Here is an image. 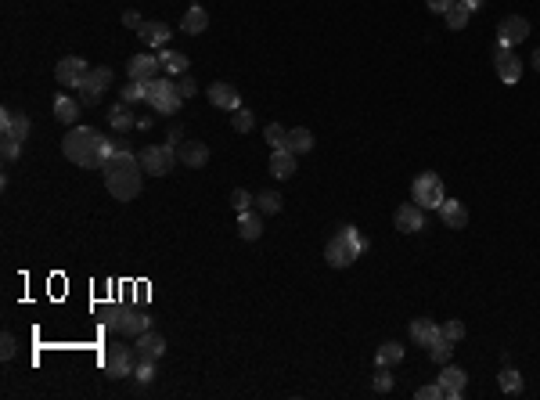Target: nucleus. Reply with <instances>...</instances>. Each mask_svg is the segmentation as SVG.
Instances as JSON below:
<instances>
[{
	"instance_id": "nucleus-20",
	"label": "nucleus",
	"mask_w": 540,
	"mask_h": 400,
	"mask_svg": "<svg viewBox=\"0 0 540 400\" xmlns=\"http://www.w3.org/2000/svg\"><path fill=\"white\" fill-rule=\"evenodd\" d=\"M440 217H443V224H447V227L461 231V227L468 224V209H465V202H458V199H443Z\"/></svg>"
},
{
	"instance_id": "nucleus-26",
	"label": "nucleus",
	"mask_w": 540,
	"mask_h": 400,
	"mask_svg": "<svg viewBox=\"0 0 540 400\" xmlns=\"http://www.w3.org/2000/svg\"><path fill=\"white\" fill-rule=\"evenodd\" d=\"M285 148L292 152V155H306L310 148H314V134H310L306 126H296V130H288V137H285Z\"/></svg>"
},
{
	"instance_id": "nucleus-21",
	"label": "nucleus",
	"mask_w": 540,
	"mask_h": 400,
	"mask_svg": "<svg viewBox=\"0 0 540 400\" xmlns=\"http://www.w3.org/2000/svg\"><path fill=\"white\" fill-rule=\"evenodd\" d=\"M292 174H296V155L288 148H274V155H270V177L288 180Z\"/></svg>"
},
{
	"instance_id": "nucleus-1",
	"label": "nucleus",
	"mask_w": 540,
	"mask_h": 400,
	"mask_svg": "<svg viewBox=\"0 0 540 400\" xmlns=\"http://www.w3.org/2000/svg\"><path fill=\"white\" fill-rule=\"evenodd\" d=\"M61 152H65L69 162L83 166V170H105L109 159L116 155V144L101 130H94V126H72L65 141H61Z\"/></svg>"
},
{
	"instance_id": "nucleus-7",
	"label": "nucleus",
	"mask_w": 540,
	"mask_h": 400,
	"mask_svg": "<svg viewBox=\"0 0 540 400\" xmlns=\"http://www.w3.org/2000/svg\"><path fill=\"white\" fill-rule=\"evenodd\" d=\"M112 83V69L109 66H97V69H90L87 76L79 79V101L83 105H97L101 101V94H105V87Z\"/></svg>"
},
{
	"instance_id": "nucleus-5",
	"label": "nucleus",
	"mask_w": 540,
	"mask_h": 400,
	"mask_svg": "<svg viewBox=\"0 0 540 400\" xmlns=\"http://www.w3.org/2000/svg\"><path fill=\"white\" fill-rule=\"evenodd\" d=\"M443 180L436 174H418L411 184V202H418L422 209H440L443 206Z\"/></svg>"
},
{
	"instance_id": "nucleus-50",
	"label": "nucleus",
	"mask_w": 540,
	"mask_h": 400,
	"mask_svg": "<svg viewBox=\"0 0 540 400\" xmlns=\"http://www.w3.org/2000/svg\"><path fill=\"white\" fill-rule=\"evenodd\" d=\"M533 69H537V72H540V47H537V51H533Z\"/></svg>"
},
{
	"instance_id": "nucleus-34",
	"label": "nucleus",
	"mask_w": 540,
	"mask_h": 400,
	"mask_svg": "<svg viewBox=\"0 0 540 400\" xmlns=\"http://www.w3.org/2000/svg\"><path fill=\"white\" fill-rule=\"evenodd\" d=\"M256 209H260V213H281V195L278 192H260L256 195Z\"/></svg>"
},
{
	"instance_id": "nucleus-25",
	"label": "nucleus",
	"mask_w": 540,
	"mask_h": 400,
	"mask_svg": "<svg viewBox=\"0 0 540 400\" xmlns=\"http://www.w3.org/2000/svg\"><path fill=\"white\" fill-rule=\"evenodd\" d=\"M238 235L245 242H256L263 235V220H260V209L253 213V209H245V213H238Z\"/></svg>"
},
{
	"instance_id": "nucleus-45",
	"label": "nucleus",
	"mask_w": 540,
	"mask_h": 400,
	"mask_svg": "<svg viewBox=\"0 0 540 400\" xmlns=\"http://www.w3.org/2000/svg\"><path fill=\"white\" fill-rule=\"evenodd\" d=\"M418 400H443V386L440 383H432V386H422L418 393H414Z\"/></svg>"
},
{
	"instance_id": "nucleus-24",
	"label": "nucleus",
	"mask_w": 540,
	"mask_h": 400,
	"mask_svg": "<svg viewBox=\"0 0 540 400\" xmlns=\"http://www.w3.org/2000/svg\"><path fill=\"white\" fill-rule=\"evenodd\" d=\"M180 29L191 33V36L205 33V29H209V11H205V8H188V11H184V18H180Z\"/></svg>"
},
{
	"instance_id": "nucleus-8",
	"label": "nucleus",
	"mask_w": 540,
	"mask_h": 400,
	"mask_svg": "<svg viewBox=\"0 0 540 400\" xmlns=\"http://www.w3.org/2000/svg\"><path fill=\"white\" fill-rule=\"evenodd\" d=\"M137 368V353L130 346H109L105 353V375L109 378H127Z\"/></svg>"
},
{
	"instance_id": "nucleus-17",
	"label": "nucleus",
	"mask_w": 540,
	"mask_h": 400,
	"mask_svg": "<svg viewBox=\"0 0 540 400\" xmlns=\"http://www.w3.org/2000/svg\"><path fill=\"white\" fill-rule=\"evenodd\" d=\"M159 58H152V54H134L130 61H127V72H130V79H144V83H148V79H155L159 76Z\"/></svg>"
},
{
	"instance_id": "nucleus-9",
	"label": "nucleus",
	"mask_w": 540,
	"mask_h": 400,
	"mask_svg": "<svg viewBox=\"0 0 540 400\" xmlns=\"http://www.w3.org/2000/svg\"><path fill=\"white\" fill-rule=\"evenodd\" d=\"M526 36H530V22H526V18H523V15H508L505 22L497 26V51L523 44Z\"/></svg>"
},
{
	"instance_id": "nucleus-23",
	"label": "nucleus",
	"mask_w": 540,
	"mask_h": 400,
	"mask_svg": "<svg viewBox=\"0 0 540 400\" xmlns=\"http://www.w3.org/2000/svg\"><path fill=\"white\" fill-rule=\"evenodd\" d=\"M79 105H83V101H76V98H69V94H58V98H54V119L65 123V126H72V123L79 119Z\"/></svg>"
},
{
	"instance_id": "nucleus-27",
	"label": "nucleus",
	"mask_w": 540,
	"mask_h": 400,
	"mask_svg": "<svg viewBox=\"0 0 540 400\" xmlns=\"http://www.w3.org/2000/svg\"><path fill=\"white\" fill-rule=\"evenodd\" d=\"M137 33H141V40H144L148 47H166V40H170L173 29H166V22H144Z\"/></svg>"
},
{
	"instance_id": "nucleus-11",
	"label": "nucleus",
	"mask_w": 540,
	"mask_h": 400,
	"mask_svg": "<svg viewBox=\"0 0 540 400\" xmlns=\"http://www.w3.org/2000/svg\"><path fill=\"white\" fill-rule=\"evenodd\" d=\"M0 137H11V141H22L29 137V116L15 112V109H4L0 112Z\"/></svg>"
},
{
	"instance_id": "nucleus-46",
	"label": "nucleus",
	"mask_w": 540,
	"mask_h": 400,
	"mask_svg": "<svg viewBox=\"0 0 540 400\" xmlns=\"http://www.w3.org/2000/svg\"><path fill=\"white\" fill-rule=\"evenodd\" d=\"M122 26H127V29H141L144 18H141L137 11H122Z\"/></svg>"
},
{
	"instance_id": "nucleus-32",
	"label": "nucleus",
	"mask_w": 540,
	"mask_h": 400,
	"mask_svg": "<svg viewBox=\"0 0 540 400\" xmlns=\"http://www.w3.org/2000/svg\"><path fill=\"white\" fill-rule=\"evenodd\" d=\"M119 101H127V105H134V101H148V83H144V79H130V87H122Z\"/></svg>"
},
{
	"instance_id": "nucleus-48",
	"label": "nucleus",
	"mask_w": 540,
	"mask_h": 400,
	"mask_svg": "<svg viewBox=\"0 0 540 400\" xmlns=\"http://www.w3.org/2000/svg\"><path fill=\"white\" fill-rule=\"evenodd\" d=\"M461 8H468V11H479V8H483V0H465Z\"/></svg>"
},
{
	"instance_id": "nucleus-18",
	"label": "nucleus",
	"mask_w": 540,
	"mask_h": 400,
	"mask_svg": "<svg viewBox=\"0 0 540 400\" xmlns=\"http://www.w3.org/2000/svg\"><path fill=\"white\" fill-rule=\"evenodd\" d=\"M497 76H501V83H518V76H523V61L515 58L511 47L497 51Z\"/></svg>"
},
{
	"instance_id": "nucleus-33",
	"label": "nucleus",
	"mask_w": 540,
	"mask_h": 400,
	"mask_svg": "<svg viewBox=\"0 0 540 400\" xmlns=\"http://www.w3.org/2000/svg\"><path fill=\"white\" fill-rule=\"evenodd\" d=\"M450 353H454V343H447L443 335H440V339H432V343H429V357H432L436 364H450Z\"/></svg>"
},
{
	"instance_id": "nucleus-6",
	"label": "nucleus",
	"mask_w": 540,
	"mask_h": 400,
	"mask_svg": "<svg viewBox=\"0 0 540 400\" xmlns=\"http://www.w3.org/2000/svg\"><path fill=\"white\" fill-rule=\"evenodd\" d=\"M173 162H177L173 144H152V148L141 152V166H144V174H152V177L173 174Z\"/></svg>"
},
{
	"instance_id": "nucleus-51",
	"label": "nucleus",
	"mask_w": 540,
	"mask_h": 400,
	"mask_svg": "<svg viewBox=\"0 0 540 400\" xmlns=\"http://www.w3.org/2000/svg\"><path fill=\"white\" fill-rule=\"evenodd\" d=\"M454 4H465V0H454Z\"/></svg>"
},
{
	"instance_id": "nucleus-15",
	"label": "nucleus",
	"mask_w": 540,
	"mask_h": 400,
	"mask_svg": "<svg viewBox=\"0 0 540 400\" xmlns=\"http://www.w3.org/2000/svg\"><path fill=\"white\" fill-rule=\"evenodd\" d=\"M209 101L216 105V109H223V112L241 109V94H238V87H231V83H223V79L209 87Z\"/></svg>"
},
{
	"instance_id": "nucleus-10",
	"label": "nucleus",
	"mask_w": 540,
	"mask_h": 400,
	"mask_svg": "<svg viewBox=\"0 0 540 400\" xmlns=\"http://www.w3.org/2000/svg\"><path fill=\"white\" fill-rule=\"evenodd\" d=\"M87 72H90V69H87V61L76 58V54L61 58L58 66H54V79L61 83V87H79V79L87 76Z\"/></svg>"
},
{
	"instance_id": "nucleus-13",
	"label": "nucleus",
	"mask_w": 540,
	"mask_h": 400,
	"mask_svg": "<svg viewBox=\"0 0 540 400\" xmlns=\"http://www.w3.org/2000/svg\"><path fill=\"white\" fill-rule=\"evenodd\" d=\"M465 383H468V375H465V368H458V364H443V371H440V386H443V400H458V397L465 393Z\"/></svg>"
},
{
	"instance_id": "nucleus-31",
	"label": "nucleus",
	"mask_w": 540,
	"mask_h": 400,
	"mask_svg": "<svg viewBox=\"0 0 540 400\" xmlns=\"http://www.w3.org/2000/svg\"><path fill=\"white\" fill-rule=\"evenodd\" d=\"M497 383H501V390H505L508 397H515V393H523V375H518L515 368H505L501 375H497Z\"/></svg>"
},
{
	"instance_id": "nucleus-38",
	"label": "nucleus",
	"mask_w": 540,
	"mask_h": 400,
	"mask_svg": "<svg viewBox=\"0 0 540 400\" xmlns=\"http://www.w3.org/2000/svg\"><path fill=\"white\" fill-rule=\"evenodd\" d=\"M253 123H256V116L248 112V109H235V116H231V126H235L238 134H248V130H253Z\"/></svg>"
},
{
	"instance_id": "nucleus-16",
	"label": "nucleus",
	"mask_w": 540,
	"mask_h": 400,
	"mask_svg": "<svg viewBox=\"0 0 540 400\" xmlns=\"http://www.w3.org/2000/svg\"><path fill=\"white\" fill-rule=\"evenodd\" d=\"M134 353H137V361H159V357L166 353V339L148 328L144 335H137V350Z\"/></svg>"
},
{
	"instance_id": "nucleus-29",
	"label": "nucleus",
	"mask_w": 540,
	"mask_h": 400,
	"mask_svg": "<svg viewBox=\"0 0 540 400\" xmlns=\"http://www.w3.org/2000/svg\"><path fill=\"white\" fill-rule=\"evenodd\" d=\"M411 339L418 343V346H429L432 339H440V325H432L429 318H418V321H411Z\"/></svg>"
},
{
	"instance_id": "nucleus-22",
	"label": "nucleus",
	"mask_w": 540,
	"mask_h": 400,
	"mask_svg": "<svg viewBox=\"0 0 540 400\" xmlns=\"http://www.w3.org/2000/svg\"><path fill=\"white\" fill-rule=\"evenodd\" d=\"M159 66H162V72H166V76H184V72H188V54H184V51H170V47H162Z\"/></svg>"
},
{
	"instance_id": "nucleus-30",
	"label": "nucleus",
	"mask_w": 540,
	"mask_h": 400,
	"mask_svg": "<svg viewBox=\"0 0 540 400\" xmlns=\"http://www.w3.org/2000/svg\"><path fill=\"white\" fill-rule=\"evenodd\" d=\"M375 361H379V364H386V368L400 364V361H404V346H400V343H382V346H379V353H375Z\"/></svg>"
},
{
	"instance_id": "nucleus-41",
	"label": "nucleus",
	"mask_w": 540,
	"mask_h": 400,
	"mask_svg": "<svg viewBox=\"0 0 540 400\" xmlns=\"http://www.w3.org/2000/svg\"><path fill=\"white\" fill-rule=\"evenodd\" d=\"M15 353H18V339H15L11 332H4V335H0V357H4V361H11Z\"/></svg>"
},
{
	"instance_id": "nucleus-3",
	"label": "nucleus",
	"mask_w": 540,
	"mask_h": 400,
	"mask_svg": "<svg viewBox=\"0 0 540 400\" xmlns=\"http://www.w3.org/2000/svg\"><path fill=\"white\" fill-rule=\"evenodd\" d=\"M364 249H367V242H364L360 231L353 227V224H342L339 235L324 245V260H328L331 267H353Z\"/></svg>"
},
{
	"instance_id": "nucleus-12",
	"label": "nucleus",
	"mask_w": 540,
	"mask_h": 400,
	"mask_svg": "<svg viewBox=\"0 0 540 400\" xmlns=\"http://www.w3.org/2000/svg\"><path fill=\"white\" fill-rule=\"evenodd\" d=\"M392 224H397V231H404V235H414V231L425 227V209L418 202H404L397 209V217H392Z\"/></svg>"
},
{
	"instance_id": "nucleus-4",
	"label": "nucleus",
	"mask_w": 540,
	"mask_h": 400,
	"mask_svg": "<svg viewBox=\"0 0 540 400\" xmlns=\"http://www.w3.org/2000/svg\"><path fill=\"white\" fill-rule=\"evenodd\" d=\"M148 105L159 116H173L184 105V98L177 94V83L170 76H155V79H148Z\"/></svg>"
},
{
	"instance_id": "nucleus-42",
	"label": "nucleus",
	"mask_w": 540,
	"mask_h": 400,
	"mask_svg": "<svg viewBox=\"0 0 540 400\" xmlns=\"http://www.w3.org/2000/svg\"><path fill=\"white\" fill-rule=\"evenodd\" d=\"M18 144H22V141L0 137V155H4V162H15V159H18Z\"/></svg>"
},
{
	"instance_id": "nucleus-47",
	"label": "nucleus",
	"mask_w": 540,
	"mask_h": 400,
	"mask_svg": "<svg viewBox=\"0 0 540 400\" xmlns=\"http://www.w3.org/2000/svg\"><path fill=\"white\" fill-rule=\"evenodd\" d=\"M454 8V0H429V11H436V15H447Z\"/></svg>"
},
{
	"instance_id": "nucleus-35",
	"label": "nucleus",
	"mask_w": 540,
	"mask_h": 400,
	"mask_svg": "<svg viewBox=\"0 0 540 400\" xmlns=\"http://www.w3.org/2000/svg\"><path fill=\"white\" fill-rule=\"evenodd\" d=\"M440 335H443L447 343H461V339H465V325H461L458 318H450V321L440 325Z\"/></svg>"
},
{
	"instance_id": "nucleus-43",
	"label": "nucleus",
	"mask_w": 540,
	"mask_h": 400,
	"mask_svg": "<svg viewBox=\"0 0 540 400\" xmlns=\"http://www.w3.org/2000/svg\"><path fill=\"white\" fill-rule=\"evenodd\" d=\"M375 390H379V393H389V390H392V375H389L386 364H379V371H375Z\"/></svg>"
},
{
	"instance_id": "nucleus-49",
	"label": "nucleus",
	"mask_w": 540,
	"mask_h": 400,
	"mask_svg": "<svg viewBox=\"0 0 540 400\" xmlns=\"http://www.w3.org/2000/svg\"><path fill=\"white\" fill-rule=\"evenodd\" d=\"M180 137H184V130H180V126H173V130H170V141H173V144H180Z\"/></svg>"
},
{
	"instance_id": "nucleus-19",
	"label": "nucleus",
	"mask_w": 540,
	"mask_h": 400,
	"mask_svg": "<svg viewBox=\"0 0 540 400\" xmlns=\"http://www.w3.org/2000/svg\"><path fill=\"white\" fill-rule=\"evenodd\" d=\"M152 328V318L144 310H122V321H119V332L130 335V339H137V335H144Z\"/></svg>"
},
{
	"instance_id": "nucleus-14",
	"label": "nucleus",
	"mask_w": 540,
	"mask_h": 400,
	"mask_svg": "<svg viewBox=\"0 0 540 400\" xmlns=\"http://www.w3.org/2000/svg\"><path fill=\"white\" fill-rule=\"evenodd\" d=\"M177 162L191 166V170H198V166L209 162V148H205L202 141H180L177 144Z\"/></svg>"
},
{
	"instance_id": "nucleus-39",
	"label": "nucleus",
	"mask_w": 540,
	"mask_h": 400,
	"mask_svg": "<svg viewBox=\"0 0 540 400\" xmlns=\"http://www.w3.org/2000/svg\"><path fill=\"white\" fill-rule=\"evenodd\" d=\"M134 378L141 386H148L152 378H155V361H137V368H134Z\"/></svg>"
},
{
	"instance_id": "nucleus-36",
	"label": "nucleus",
	"mask_w": 540,
	"mask_h": 400,
	"mask_svg": "<svg viewBox=\"0 0 540 400\" xmlns=\"http://www.w3.org/2000/svg\"><path fill=\"white\" fill-rule=\"evenodd\" d=\"M468 8H461V4H454L450 11H447V29H465L468 26Z\"/></svg>"
},
{
	"instance_id": "nucleus-28",
	"label": "nucleus",
	"mask_w": 540,
	"mask_h": 400,
	"mask_svg": "<svg viewBox=\"0 0 540 400\" xmlns=\"http://www.w3.org/2000/svg\"><path fill=\"white\" fill-rule=\"evenodd\" d=\"M109 123L116 126L119 134H127V130H134V126H137V116L130 112V105H127V101H119V105H112V112H109Z\"/></svg>"
},
{
	"instance_id": "nucleus-37",
	"label": "nucleus",
	"mask_w": 540,
	"mask_h": 400,
	"mask_svg": "<svg viewBox=\"0 0 540 400\" xmlns=\"http://www.w3.org/2000/svg\"><path fill=\"white\" fill-rule=\"evenodd\" d=\"M263 137H267V144H270V148H285V137H288V130H285L281 123H270L267 130H263Z\"/></svg>"
},
{
	"instance_id": "nucleus-44",
	"label": "nucleus",
	"mask_w": 540,
	"mask_h": 400,
	"mask_svg": "<svg viewBox=\"0 0 540 400\" xmlns=\"http://www.w3.org/2000/svg\"><path fill=\"white\" fill-rule=\"evenodd\" d=\"M195 91H198V87H195V79H191L188 72H184V76L177 79V94H180L184 101H188V98H195Z\"/></svg>"
},
{
	"instance_id": "nucleus-40",
	"label": "nucleus",
	"mask_w": 540,
	"mask_h": 400,
	"mask_svg": "<svg viewBox=\"0 0 540 400\" xmlns=\"http://www.w3.org/2000/svg\"><path fill=\"white\" fill-rule=\"evenodd\" d=\"M253 202H256V199H253V195H248V192H245V187H235V192H231V206L238 209V213H245V209H248V206H253Z\"/></svg>"
},
{
	"instance_id": "nucleus-2",
	"label": "nucleus",
	"mask_w": 540,
	"mask_h": 400,
	"mask_svg": "<svg viewBox=\"0 0 540 400\" xmlns=\"http://www.w3.org/2000/svg\"><path fill=\"white\" fill-rule=\"evenodd\" d=\"M101 174H105V187H109V195H112L116 202L137 199L141 187H144V166H141V159H137L130 148H119Z\"/></svg>"
}]
</instances>
